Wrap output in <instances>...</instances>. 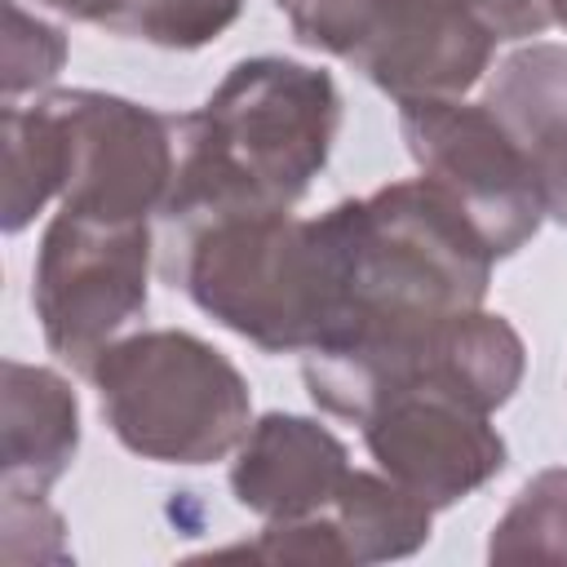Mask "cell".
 Listing matches in <instances>:
<instances>
[{
    "label": "cell",
    "instance_id": "6da1fadb",
    "mask_svg": "<svg viewBox=\"0 0 567 567\" xmlns=\"http://www.w3.org/2000/svg\"><path fill=\"white\" fill-rule=\"evenodd\" d=\"M341 93L292 58H244L195 115H177V177L164 221L292 213L332 155Z\"/></svg>",
    "mask_w": 567,
    "mask_h": 567
},
{
    "label": "cell",
    "instance_id": "7a4b0ae2",
    "mask_svg": "<svg viewBox=\"0 0 567 567\" xmlns=\"http://www.w3.org/2000/svg\"><path fill=\"white\" fill-rule=\"evenodd\" d=\"M164 279L266 354H310L346 332V252L332 208L221 213L168 226Z\"/></svg>",
    "mask_w": 567,
    "mask_h": 567
},
{
    "label": "cell",
    "instance_id": "3957f363",
    "mask_svg": "<svg viewBox=\"0 0 567 567\" xmlns=\"http://www.w3.org/2000/svg\"><path fill=\"white\" fill-rule=\"evenodd\" d=\"M332 217L350 301L341 337L416 328L483 306L496 257L461 204L430 177H403L363 199H341Z\"/></svg>",
    "mask_w": 567,
    "mask_h": 567
},
{
    "label": "cell",
    "instance_id": "277c9868",
    "mask_svg": "<svg viewBox=\"0 0 567 567\" xmlns=\"http://www.w3.org/2000/svg\"><path fill=\"white\" fill-rule=\"evenodd\" d=\"M89 381L111 434L142 461L208 465L230 456L252 425L244 372L182 328L115 337L93 359Z\"/></svg>",
    "mask_w": 567,
    "mask_h": 567
},
{
    "label": "cell",
    "instance_id": "5b68a950",
    "mask_svg": "<svg viewBox=\"0 0 567 567\" xmlns=\"http://www.w3.org/2000/svg\"><path fill=\"white\" fill-rule=\"evenodd\" d=\"M523 368L527 350L514 323L478 306L416 328L350 332L310 350L301 377L328 416L363 425L390 394L412 385H439L478 403L483 412H496L514 399Z\"/></svg>",
    "mask_w": 567,
    "mask_h": 567
},
{
    "label": "cell",
    "instance_id": "8992f818",
    "mask_svg": "<svg viewBox=\"0 0 567 567\" xmlns=\"http://www.w3.org/2000/svg\"><path fill=\"white\" fill-rule=\"evenodd\" d=\"M292 35L363 71L394 102L465 97L496 40L452 0H279Z\"/></svg>",
    "mask_w": 567,
    "mask_h": 567
},
{
    "label": "cell",
    "instance_id": "52a82bcc",
    "mask_svg": "<svg viewBox=\"0 0 567 567\" xmlns=\"http://www.w3.org/2000/svg\"><path fill=\"white\" fill-rule=\"evenodd\" d=\"M146 279L151 221H97L58 208L31 270V306L44 346L62 363L89 372L146 310Z\"/></svg>",
    "mask_w": 567,
    "mask_h": 567
},
{
    "label": "cell",
    "instance_id": "ba28073f",
    "mask_svg": "<svg viewBox=\"0 0 567 567\" xmlns=\"http://www.w3.org/2000/svg\"><path fill=\"white\" fill-rule=\"evenodd\" d=\"M399 133L421 177H430L461 204V213L487 239L492 257H514L540 230L545 195L536 164L483 102H399Z\"/></svg>",
    "mask_w": 567,
    "mask_h": 567
},
{
    "label": "cell",
    "instance_id": "9c48e42d",
    "mask_svg": "<svg viewBox=\"0 0 567 567\" xmlns=\"http://www.w3.org/2000/svg\"><path fill=\"white\" fill-rule=\"evenodd\" d=\"M66 128L62 208L97 221H151L177 177V115L97 89L44 93Z\"/></svg>",
    "mask_w": 567,
    "mask_h": 567
},
{
    "label": "cell",
    "instance_id": "30bf717a",
    "mask_svg": "<svg viewBox=\"0 0 567 567\" xmlns=\"http://www.w3.org/2000/svg\"><path fill=\"white\" fill-rule=\"evenodd\" d=\"M487 416L492 412L452 390L412 385L363 421V443L381 474L425 505L447 509L505 470V439Z\"/></svg>",
    "mask_w": 567,
    "mask_h": 567
},
{
    "label": "cell",
    "instance_id": "8fae6325",
    "mask_svg": "<svg viewBox=\"0 0 567 567\" xmlns=\"http://www.w3.org/2000/svg\"><path fill=\"white\" fill-rule=\"evenodd\" d=\"M346 478H350L346 443L328 425L292 412L257 416L244 443L235 447V465H230L235 501L261 514L266 523L323 514Z\"/></svg>",
    "mask_w": 567,
    "mask_h": 567
},
{
    "label": "cell",
    "instance_id": "7c38bea8",
    "mask_svg": "<svg viewBox=\"0 0 567 567\" xmlns=\"http://www.w3.org/2000/svg\"><path fill=\"white\" fill-rule=\"evenodd\" d=\"M80 403L62 372L4 359L0 483L4 492H49L75 461Z\"/></svg>",
    "mask_w": 567,
    "mask_h": 567
},
{
    "label": "cell",
    "instance_id": "4fadbf2b",
    "mask_svg": "<svg viewBox=\"0 0 567 567\" xmlns=\"http://www.w3.org/2000/svg\"><path fill=\"white\" fill-rule=\"evenodd\" d=\"M328 518L337 523L346 558L359 567V563H390L416 554L430 540L434 505H425L390 474L350 470L337 501L328 505Z\"/></svg>",
    "mask_w": 567,
    "mask_h": 567
},
{
    "label": "cell",
    "instance_id": "5bb4252c",
    "mask_svg": "<svg viewBox=\"0 0 567 567\" xmlns=\"http://www.w3.org/2000/svg\"><path fill=\"white\" fill-rule=\"evenodd\" d=\"M483 106L514 133L527 155L540 142L567 133V44L514 49L496 66Z\"/></svg>",
    "mask_w": 567,
    "mask_h": 567
},
{
    "label": "cell",
    "instance_id": "9a60e30c",
    "mask_svg": "<svg viewBox=\"0 0 567 567\" xmlns=\"http://www.w3.org/2000/svg\"><path fill=\"white\" fill-rule=\"evenodd\" d=\"M66 186V128L49 97L4 106V230L18 235Z\"/></svg>",
    "mask_w": 567,
    "mask_h": 567
},
{
    "label": "cell",
    "instance_id": "2e32d148",
    "mask_svg": "<svg viewBox=\"0 0 567 567\" xmlns=\"http://www.w3.org/2000/svg\"><path fill=\"white\" fill-rule=\"evenodd\" d=\"M492 563H567V470H540L501 514L487 540Z\"/></svg>",
    "mask_w": 567,
    "mask_h": 567
},
{
    "label": "cell",
    "instance_id": "e0dca14e",
    "mask_svg": "<svg viewBox=\"0 0 567 567\" xmlns=\"http://www.w3.org/2000/svg\"><path fill=\"white\" fill-rule=\"evenodd\" d=\"M239 9L244 0H120L106 31L155 49H204L239 18Z\"/></svg>",
    "mask_w": 567,
    "mask_h": 567
},
{
    "label": "cell",
    "instance_id": "ac0fdd59",
    "mask_svg": "<svg viewBox=\"0 0 567 567\" xmlns=\"http://www.w3.org/2000/svg\"><path fill=\"white\" fill-rule=\"evenodd\" d=\"M4 106L27 93V89H44L62 62H66V40L58 27L31 18L18 0H4Z\"/></svg>",
    "mask_w": 567,
    "mask_h": 567
},
{
    "label": "cell",
    "instance_id": "d6986e66",
    "mask_svg": "<svg viewBox=\"0 0 567 567\" xmlns=\"http://www.w3.org/2000/svg\"><path fill=\"white\" fill-rule=\"evenodd\" d=\"M221 554H248L261 563H306V567H346L350 563L328 509L306 514V518H270L257 540L221 549Z\"/></svg>",
    "mask_w": 567,
    "mask_h": 567
},
{
    "label": "cell",
    "instance_id": "ffe728a7",
    "mask_svg": "<svg viewBox=\"0 0 567 567\" xmlns=\"http://www.w3.org/2000/svg\"><path fill=\"white\" fill-rule=\"evenodd\" d=\"M4 558L9 563H66L62 518L44 492H4Z\"/></svg>",
    "mask_w": 567,
    "mask_h": 567
},
{
    "label": "cell",
    "instance_id": "44dd1931",
    "mask_svg": "<svg viewBox=\"0 0 567 567\" xmlns=\"http://www.w3.org/2000/svg\"><path fill=\"white\" fill-rule=\"evenodd\" d=\"M452 4L465 9L496 44L540 35L554 22V0H452Z\"/></svg>",
    "mask_w": 567,
    "mask_h": 567
},
{
    "label": "cell",
    "instance_id": "7402d4cb",
    "mask_svg": "<svg viewBox=\"0 0 567 567\" xmlns=\"http://www.w3.org/2000/svg\"><path fill=\"white\" fill-rule=\"evenodd\" d=\"M536 177H540V195H545V217L567 226V133L540 142L532 151Z\"/></svg>",
    "mask_w": 567,
    "mask_h": 567
},
{
    "label": "cell",
    "instance_id": "603a6c76",
    "mask_svg": "<svg viewBox=\"0 0 567 567\" xmlns=\"http://www.w3.org/2000/svg\"><path fill=\"white\" fill-rule=\"evenodd\" d=\"M40 4H49V9H58V13L75 18V22H102V27L120 9V0H40Z\"/></svg>",
    "mask_w": 567,
    "mask_h": 567
},
{
    "label": "cell",
    "instance_id": "cb8c5ba5",
    "mask_svg": "<svg viewBox=\"0 0 567 567\" xmlns=\"http://www.w3.org/2000/svg\"><path fill=\"white\" fill-rule=\"evenodd\" d=\"M554 22H563V27H567V0H554Z\"/></svg>",
    "mask_w": 567,
    "mask_h": 567
}]
</instances>
